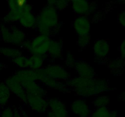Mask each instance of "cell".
<instances>
[{"instance_id":"1","label":"cell","mask_w":125,"mask_h":117,"mask_svg":"<svg viewBox=\"0 0 125 117\" xmlns=\"http://www.w3.org/2000/svg\"><path fill=\"white\" fill-rule=\"evenodd\" d=\"M65 85L72 92L73 91L82 98L97 96L111 90L108 80L97 78L92 79L79 76L71 78L65 82Z\"/></svg>"},{"instance_id":"2","label":"cell","mask_w":125,"mask_h":117,"mask_svg":"<svg viewBox=\"0 0 125 117\" xmlns=\"http://www.w3.org/2000/svg\"><path fill=\"white\" fill-rule=\"evenodd\" d=\"M36 16L37 29L40 34L50 37L59 30L58 11L53 7L45 5Z\"/></svg>"},{"instance_id":"3","label":"cell","mask_w":125,"mask_h":117,"mask_svg":"<svg viewBox=\"0 0 125 117\" xmlns=\"http://www.w3.org/2000/svg\"><path fill=\"white\" fill-rule=\"evenodd\" d=\"M51 41L50 37L39 34L32 40H26L20 47L25 49L31 55H38L45 58L48 56Z\"/></svg>"},{"instance_id":"4","label":"cell","mask_w":125,"mask_h":117,"mask_svg":"<svg viewBox=\"0 0 125 117\" xmlns=\"http://www.w3.org/2000/svg\"><path fill=\"white\" fill-rule=\"evenodd\" d=\"M0 34L3 41L19 46L25 41L26 37L25 32L17 26L11 25L9 28L3 23L0 26Z\"/></svg>"},{"instance_id":"5","label":"cell","mask_w":125,"mask_h":117,"mask_svg":"<svg viewBox=\"0 0 125 117\" xmlns=\"http://www.w3.org/2000/svg\"><path fill=\"white\" fill-rule=\"evenodd\" d=\"M37 75V80L40 82L45 85L46 87L52 90H58L63 93H70L72 92L71 90L68 88L62 82L59 81L49 76L43 68L35 70Z\"/></svg>"},{"instance_id":"6","label":"cell","mask_w":125,"mask_h":117,"mask_svg":"<svg viewBox=\"0 0 125 117\" xmlns=\"http://www.w3.org/2000/svg\"><path fill=\"white\" fill-rule=\"evenodd\" d=\"M73 12L77 16H85L92 13L97 9V4L95 2L85 1V0H76L70 1Z\"/></svg>"},{"instance_id":"7","label":"cell","mask_w":125,"mask_h":117,"mask_svg":"<svg viewBox=\"0 0 125 117\" xmlns=\"http://www.w3.org/2000/svg\"><path fill=\"white\" fill-rule=\"evenodd\" d=\"M47 117H68V110L64 102L56 98L48 99Z\"/></svg>"},{"instance_id":"8","label":"cell","mask_w":125,"mask_h":117,"mask_svg":"<svg viewBox=\"0 0 125 117\" xmlns=\"http://www.w3.org/2000/svg\"><path fill=\"white\" fill-rule=\"evenodd\" d=\"M26 104L37 113H45L48 110V102L46 98L26 94Z\"/></svg>"},{"instance_id":"9","label":"cell","mask_w":125,"mask_h":117,"mask_svg":"<svg viewBox=\"0 0 125 117\" xmlns=\"http://www.w3.org/2000/svg\"><path fill=\"white\" fill-rule=\"evenodd\" d=\"M43 68L49 76L59 81L66 82L71 78L67 69L60 64L51 63Z\"/></svg>"},{"instance_id":"10","label":"cell","mask_w":125,"mask_h":117,"mask_svg":"<svg viewBox=\"0 0 125 117\" xmlns=\"http://www.w3.org/2000/svg\"><path fill=\"white\" fill-rule=\"evenodd\" d=\"M93 51L95 58L100 63H106L110 53V45L104 39H98L93 45Z\"/></svg>"},{"instance_id":"11","label":"cell","mask_w":125,"mask_h":117,"mask_svg":"<svg viewBox=\"0 0 125 117\" xmlns=\"http://www.w3.org/2000/svg\"><path fill=\"white\" fill-rule=\"evenodd\" d=\"M4 82L8 87L11 93L15 95L22 102L26 103V93L25 90L23 88L21 82L14 75L9 76L5 79Z\"/></svg>"},{"instance_id":"12","label":"cell","mask_w":125,"mask_h":117,"mask_svg":"<svg viewBox=\"0 0 125 117\" xmlns=\"http://www.w3.org/2000/svg\"><path fill=\"white\" fill-rule=\"evenodd\" d=\"M73 26L78 37L90 35L91 21L87 17L77 16L73 22Z\"/></svg>"},{"instance_id":"13","label":"cell","mask_w":125,"mask_h":117,"mask_svg":"<svg viewBox=\"0 0 125 117\" xmlns=\"http://www.w3.org/2000/svg\"><path fill=\"white\" fill-rule=\"evenodd\" d=\"M74 69L79 77L89 79L96 78V72L94 67L84 60H77L74 65Z\"/></svg>"},{"instance_id":"14","label":"cell","mask_w":125,"mask_h":117,"mask_svg":"<svg viewBox=\"0 0 125 117\" xmlns=\"http://www.w3.org/2000/svg\"><path fill=\"white\" fill-rule=\"evenodd\" d=\"M70 110L78 117H89L92 112L90 106L83 98L73 101L70 105Z\"/></svg>"},{"instance_id":"15","label":"cell","mask_w":125,"mask_h":117,"mask_svg":"<svg viewBox=\"0 0 125 117\" xmlns=\"http://www.w3.org/2000/svg\"><path fill=\"white\" fill-rule=\"evenodd\" d=\"M21 84L26 94L46 98L47 95L46 90L37 81L24 82Z\"/></svg>"},{"instance_id":"16","label":"cell","mask_w":125,"mask_h":117,"mask_svg":"<svg viewBox=\"0 0 125 117\" xmlns=\"http://www.w3.org/2000/svg\"><path fill=\"white\" fill-rule=\"evenodd\" d=\"M47 57L52 60L61 59L63 58V41L61 39L51 41Z\"/></svg>"},{"instance_id":"17","label":"cell","mask_w":125,"mask_h":117,"mask_svg":"<svg viewBox=\"0 0 125 117\" xmlns=\"http://www.w3.org/2000/svg\"><path fill=\"white\" fill-rule=\"evenodd\" d=\"M18 22L21 26L25 29H33L37 28V16L33 12L23 13Z\"/></svg>"},{"instance_id":"18","label":"cell","mask_w":125,"mask_h":117,"mask_svg":"<svg viewBox=\"0 0 125 117\" xmlns=\"http://www.w3.org/2000/svg\"><path fill=\"white\" fill-rule=\"evenodd\" d=\"M13 75L21 82V83L24 82L37 81L36 72L35 70L32 69H18L14 73Z\"/></svg>"},{"instance_id":"19","label":"cell","mask_w":125,"mask_h":117,"mask_svg":"<svg viewBox=\"0 0 125 117\" xmlns=\"http://www.w3.org/2000/svg\"><path fill=\"white\" fill-rule=\"evenodd\" d=\"M125 66V58L120 57L108 62V67L113 74H122Z\"/></svg>"},{"instance_id":"20","label":"cell","mask_w":125,"mask_h":117,"mask_svg":"<svg viewBox=\"0 0 125 117\" xmlns=\"http://www.w3.org/2000/svg\"><path fill=\"white\" fill-rule=\"evenodd\" d=\"M11 92L4 82H0V107H5L9 103Z\"/></svg>"},{"instance_id":"21","label":"cell","mask_w":125,"mask_h":117,"mask_svg":"<svg viewBox=\"0 0 125 117\" xmlns=\"http://www.w3.org/2000/svg\"><path fill=\"white\" fill-rule=\"evenodd\" d=\"M45 57L38 55H31L29 57L28 69L38 70L43 68Z\"/></svg>"},{"instance_id":"22","label":"cell","mask_w":125,"mask_h":117,"mask_svg":"<svg viewBox=\"0 0 125 117\" xmlns=\"http://www.w3.org/2000/svg\"><path fill=\"white\" fill-rule=\"evenodd\" d=\"M21 54H23L20 49L12 47H0V55L12 60Z\"/></svg>"},{"instance_id":"23","label":"cell","mask_w":125,"mask_h":117,"mask_svg":"<svg viewBox=\"0 0 125 117\" xmlns=\"http://www.w3.org/2000/svg\"><path fill=\"white\" fill-rule=\"evenodd\" d=\"M110 98L107 95H100L95 98L92 104L96 108L101 107H107L109 105Z\"/></svg>"},{"instance_id":"24","label":"cell","mask_w":125,"mask_h":117,"mask_svg":"<svg viewBox=\"0 0 125 117\" xmlns=\"http://www.w3.org/2000/svg\"><path fill=\"white\" fill-rule=\"evenodd\" d=\"M12 62L17 66L20 69H28L29 57L25 55L21 54L12 60Z\"/></svg>"},{"instance_id":"25","label":"cell","mask_w":125,"mask_h":117,"mask_svg":"<svg viewBox=\"0 0 125 117\" xmlns=\"http://www.w3.org/2000/svg\"><path fill=\"white\" fill-rule=\"evenodd\" d=\"M46 4L52 6L59 12V11H62L65 9L70 5V1H64V0H61V1L51 0V1H48Z\"/></svg>"},{"instance_id":"26","label":"cell","mask_w":125,"mask_h":117,"mask_svg":"<svg viewBox=\"0 0 125 117\" xmlns=\"http://www.w3.org/2000/svg\"><path fill=\"white\" fill-rule=\"evenodd\" d=\"M110 111L108 107L95 108L94 111H92L89 117H108Z\"/></svg>"},{"instance_id":"27","label":"cell","mask_w":125,"mask_h":117,"mask_svg":"<svg viewBox=\"0 0 125 117\" xmlns=\"http://www.w3.org/2000/svg\"><path fill=\"white\" fill-rule=\"evenodd\" d=\"M90 39L91 38H90V35L79 36L76 41L77 45L78 46V47L81 49L85 48L90 44Z\"/></svg>"},{"instance_id":"28","label":"cell","mask_w":125,"mask_h":117,"mask_svg":"<svg viewBox=\"0 0 125 117\" xmlns=\"http://www.w3.org/2000/svg\"><path fill=\"white\" fill-rule=\"evenodd\" d=\"M76 61V60L75 59V57L73 53H72L70 51L67 52L65 58V64L68 69L74 68Z\"/></svg>"},{"instance_id":"29","label":"cell","mask_w":125,"mask_h":117,"mask_svg":"<svg viewBox=\"0 0 125 117\" xmlns=\"http://www.w3.org/2000/svg\"><path fill=\"white\" fill-rule=\"evenodd\" d=\"M14 115V108L11 107H6L1 111L0 117H13Z\"/></svg>"},{"instance_id":"30","label":"cell","mask_w":125,"mask_h":117,"mask_svg":"<svg viewBox=\"0 0 125 117\" xmlns=\"http://www.w3.org/2000/svg\"><path fill=\"white\" fill-rule=\"evenodd\" d=\"M118 21L121 26L125 28V10H123L118 15Z\"/></svg>"},{"instance_id":"31","label":"cell","mask_w":125,"mask_h":117,"mask_svg":"<svg viewBox=\"0 0 125 117\" xmlns=\"http://www.w3.org/2000/svg\"><path fill=\"white\" fill-rule=\"evenodd\" d=\"M119 51L121 57L125 58V39L121 43L119 47Z\"/></svg>"},{"instance_id":"32","label":"cell","mask_w":125,"mask_h":117,"mask_svg":"<svg viewBox=\"0 0 125 117\" xmlns=\"http://www.w3.org/2000/svg\"><path fill=\"white\" fill-rule=\"evenodd\" d=\"M13 117H23L22 116L21 113L18 110L17 108H14V115H13Z\"/></svg>"},{"instance_id":"33","label":"cell","mask_w":125,"mask_h":117,"mask_svg":"<svg viewBox=\"0 0 125 117\" xmlns=\"http://www.w3.org/2000/svg\"><path fill=\"white\" fill-rule=\"evenodd\" d=\"M108 117H118L117 113L115 111H110V113Z\"/></svg>"},{"instance_id":"34","label":"cell","mask_w":125,"mask_h":117,"mask_svg":"<svg viewBox=\"0 0 125 117\" xmlns=\"http://www.w3.org/2000/svg\"><path fill=\"white\" fill-rule=\"evenodd\" d=\"M3 67H4V65H3V63H1V62H0V71H1V69H2V68H3Z\"/></svg>"},{"instance_id":"35","label":"cell","mask_w":125,"mask_h":117,"mask_svg":"<svg viewBox=\"0 0 125 117\" xmlns=\"http://www.w3.org/2000/svg\"><path fill=\"white\" fill-rule=\"evenodd\" d=\"M1 108H0V113H1Z\"/></svg>"}]
</instances>
